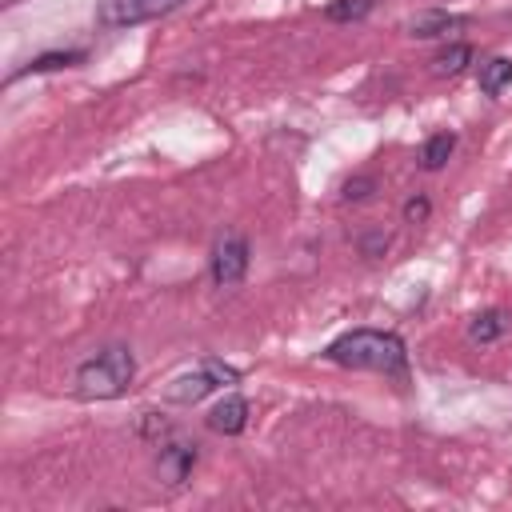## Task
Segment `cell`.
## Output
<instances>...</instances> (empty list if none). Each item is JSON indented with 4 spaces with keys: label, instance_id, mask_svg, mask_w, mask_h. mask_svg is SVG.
<instances>
[{
    "label": "cell",
    "instance_id": "7",
    "mask_svg": "<svg viewBox=\"0 0 512 512\" xmlns=\"http://www.w3.org/2000/svg\"><path fill=\"white\" fill-rule=\"evenodd\" d=\"M204 424H208V432H216V436H240V432L248 428V400H244L240 392H228L220 404L208 408Z\"/></svg>",
    "mask_w": 512,
    "mask_h": 512
},
{
    "label": "cell",
    "instance_id": "14",
    "mask_svg": "<svg viewBox=\"0 0 512 512\" xmlns=\"http://www.w3.org/2000/svg\"><path fill=\"white\" fill-rule=\"evenodd\" d=\"M372 8H376V0H328L324 4V16L332 24H352V20H364Z\"/></svg>",
    "mask_w": 512,
    "mask_h": 512
},
{
    "label": "cell",
    "instance_id": "10",
    "mask_svg": "<svg viewBox=\"0 0 512 512\" xmlns=\"http://www.w3.org/2000/svg\"><path fill=\"white\" fill-rule=\"evenodd\" d=\"M508 332V316L500 312V308H484V312H476L472 320H468V340L472 344H492V340H500Z\"/></svg>",
    "mask_w": 512,
    "mask_h": 512
},
{
    "label": "cell",
    "instance_id": "16",
    "mask_svg": "<svg viewBox=\"0 0 512 512\" xmlns=\"http://www.w3.org/2000/svg\"><path fill=\"white\" fill-rule=\"evenodd\" d=\"M428 212H432L428 196H412V200H404V220H408V224H424Z\"/></svg>",
    "mask_w": 512,
    "mask_h": 512
},
{
    "label": "cell",
    "instance_id": "13",
    "mask_svg": "<svg viewBox=\"0 0 512 512\" xmlns=\"http://www.w3.org/2000/svg\"><path fill=\"white\" fill-rule=\"evenodd\" d=\"M476 84H480L484 96L504 92V88L512 84V60H508V56H492V60H484L480 72H476Z\"/></svg>",
    "mask_w": 512,
    "mask_h": 512
},
{
    "label": "cell",
    "instance_id": "6",
    "mask_svg": "<svg viewBox=\"0 0 512 512\" xmlns=\"http://www.w3.org/2000/svg\"><path fill=\"white\" fill-rule=\"evenodd\" d=\"M196 456H200V452H196L192 440H160V456H156V472H160V480L172 484V488H180V484L188 480Z\"/></svg>",
    "mask_w": 512,
    "mask_h": 512
},
{
    "label": "cell",
    "instance_id": "4",
    "mask_svg": "<svg viewBox=\"0 0 512 512\" xmlns=\"http://www.w3.org/2000/svg\"><path fill=\"white\" fill-rule=\"evenodd\" d=\"M188 0H96V28H136L144 20H160Z\"/></svg>",
    "mask_w": 512,
    "mask_h": 512
},
{
    "label": "cell",
    "instance_id": "12",
    "mask_svg": "<svg viewBox=\"0 0 512 512\" xmlns=\"http://www.w3.org/2000/svg\"><path fill=\"white\" fill-rule=\"evenodd\" d=\"M468 64H472V44H464V40H452L432 56V72L436 76H460Z\"/></svg>",
    "mask_w": 512,
    "mask_h": 512
},
{
    "label": "cell",
    "instance_id": "17",
    "mask_svg": "<svg viewBox=\"0 0 512 512\" xmlns=\"http://www.w3.org/2000/svg\"><path fill=\"white\" fill-rule=\"evenodd\" d=\"M388 248V236L384 232H368V236H360V252L364 256H380Z\"/></svg>",
    "mask_w": 512,
    "mask_h": 512
},
{
    "label": "cell",
    "instance_id": "8",
    "mask_svg": "<svg viewBox=\"0 0 512 512\" xmlns=\"http://www.w3.org/2000/svg\"><path fill=\"white\" fill-rule=\"evenodd\" d=\"M460 28H468V16L440 12V8L420 12V16H412V20L404 24V32L416 36V40H436V36H448V32H460Z\"/></svg>",
    "mask_w": 512,
    "mask_h": 512
},
{
    "label": "cell",
    "instance_id": "2",
    "mask_svg": "<svg viewBox=\"0 0 512 512\" xmlns=\"http://www.w3.org/2000/svg\"><path fill=\"white\" fill-rule=\"evenodd\" d=\"M136 380V360L128 344H108L96 356H88L76 376H72V392L80 400H116L132 388Z\"/></svg>",
    "mask_w": 512,
    "mask_h": 512
},
{
    "label": "cell",
    "instance_id": "1",
    "mask_svg": "<svg viewBox=\"0 0 512 512\" xmlns=\"http://www.w3.org/2000/svg\"><path fill=\"white\" fill-rule=\"evenodd\" d=\"M324 360L336 364V368H352V372L404 376L408 344L396 332H384V328H348L324 348Z\"/></svg>",
    "mask_w": 512,
    "mask_h": 512
},
{
    "label": "cell",
    "instance_id": "11",
    "mask_svg": "<svg viewBox=\"0 0 512 512\" xmlns=\"http://www.w3.org/2000/svg\"><path fill=\"white\" fill-rule=\"evenodd\" d=\"M456 152V132H432L420 148V168L424 172H440Z\"/></svg>",
    "mask_w": 512,
    "mask_h": 512
},
{
    "label": "cell",
    "instance_id": "5",
    "mask_svg": "<svg viewBox=\"0 0 512 512\" xmlns=\"http://www.w3.org/2000/svg\"><path fill=\"white\" fill-rule=\"evenodd\" d=\"M248 240L240 232H224L212 248V284L216 288H236L248 276Z\"/></svg>",
    "mask_w": 512,
    "mask_h": 512
},
{
    "label": "cell",
    "instance_id": "15",
    "mask_svg": "<svg viewBox=\"0 0 512 512\" xmlns=\"http://www.w3.org/2000/svg\"><path fill=\"white\" fill-rule=\"evenodd\" d=\"M372 192H376V176H368V172L364 176H348L344 188H340L344 200H368Z\"/></svg>",
    "mask_w": 512,
    "mask_h": 512
},
{
    "label": "cell",
    "instance_id": "9",
    "mask_svg": "<svg viewBox=\"0 0 512 512\" xmlns=\"http://www.w3.org/2000/svg\"><path fill=\"white\" fill-rule=\"evenodd\" d=\"M84 60H88V52H84V48H56V52H40V56H32L24 68H16V72L8 76V84H16L20 76H36V72H60V68L84 64Z\"/></svg>",
    "mask_w": 512,
    "mask_h": 512
},
{
    "label": "cell",
    "instance_id": "3",
    "mask_svg": "<svg viewBox=\"0 0 512 512\" xmlns=\"http://www.w3.org/2000/svg\"><path fill=\"white\" fill-rule=\"evenodd\" d=\"M236 380H240V372H236L232 364H224V360H216V356H204L196 372H184V376L168 380L164 400L192 408V404H200L208 392H216V388H224V384H236Z\"/></svg>",
    "mask_w": 512,
    "mask_h": 512
}]
</instances>
